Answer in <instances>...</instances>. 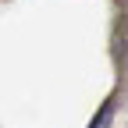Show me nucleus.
Here are the masks:
<instances>
[{
	"instance_id": "1",
	"label": "nucleus",
	"mask_w": 128,
	"mask_h": 128,
	"mask_svg": "<svg viewBox=\"0 0 128 128\" xmlns=\"http://www.w3.org/2000/svg\"><path fill=\"white\" fill-rule=\"evenodd\" d=\"M107 118H110V107H103L100 114H96V121H92L89 128H103V124H107Z\"/></svg>"
}]
</instances>
